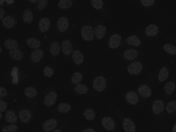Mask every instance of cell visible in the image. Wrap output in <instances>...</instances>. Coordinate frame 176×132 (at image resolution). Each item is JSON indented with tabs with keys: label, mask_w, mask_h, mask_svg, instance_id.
Returning <instances> with one entry per match:
<instances>
[{
	"label": "cell",
	"mask_w": 176,
	"mask_h": 132,
	"mask_svg": "<svg viewBox=\"0 0 176 132\" xmlns=\"http://www.w3.org/2000/svg\"><path fill=\"white\" fill-rule=\"evenodd\" d=\"M2 51V48L1 46H0V52L1 53Z\"/></svg>",
	"instance_id": "obj_55"
},
{
	"label": "cell",
	"mask_w": 176,
	"mask_h": 132,
	"mask_svg": "<svg viewBox=\"0 0 176 132\" xmlns=\"http://www.w3.org/2000/svg\"><path fill=\"white\" fill-rule=\"evenodd\" d=\"M129 45L135 46H139L141 45V42L138 37L135 35L131 36L127 39Z\"/></svg>",
	"instance_id": "obj_28"
},
{
	"label": "cell",
	"mask_w": 176,
	"mask_h": 132,
	"mask_svg": "<svg viewBox=\"0 0 176 132\" xmlns=\"http://www.w3.org/2000/svg\"><path fill=\"white\" fill-rule=\"evenodd\" d=\"M23 19L25 22L27 23H30L33 19V13L29 9L25 10L23 13Z\"/></svg>",
	"instance_id": "obj_31"
},
{
	"label": "cell",
	"mask_w": 176,
	"mask_h": 132,
	"mask_svg": "<svg viewBox=\"0 0 176 132\" xmlns=\"http://www.w3.org/2000/svg\"><path fill=\"white\" fill-rule=\"evenodd\" d=\"M48 3L47 0H40L38 2L37 7L40 10H42L45 8Z\"/></svg>",
	"instance_id": "obj_44"
},
{
	"label": "cell",
	"mask_w": 176,
	"mask_h": 132,
	"mask_svg": "<svg viewBox=\"0 0 176 132\" xmlns=\"http://www.w3.org/2000/svg\"><path fill=\"white\" fill-rule=\"evenodd\" d=\"M175 88V84L173 82H169L164 86L165 93L168 95L171 94L174 92Z\"/></svg>",
	"instance_id": "obj_34"
},
{
	"label": "cell",
	"mask_w": 176,
	"mask_h": 132,
	"mask_svg": "<svg viewBox=\"0 0 176 132\" xmlns=\"http://www.w3.org/2000/svg\"><path fill=\"white\" fill-rule=\"evenodd\" d=\"M3 25L7 29L12 28L15 24L14 18L10 16H7L3 19Z\"/></svg>",
	"instance_id": "obj_18"
},
{
	"label": "cell",
	"mask_w": 176,
	"mask_h": 132,
	"mask_svg": "<svg viewBox=\"0 0 176 132\" xmlns=\"http://www.w3.org/2000/svg\"><path fill=\"white\" fill-rule=\"evenodd\" d=\"M72 58L76 65H80L83 62L84 57L80 51L75 50L72 53Z\"/></svg>",
	"instance_id": "obj_13"
},
{
	"label": "cell",
	"mask_w": 176,
	"mask_h": 132,
	"mask_svg": "<svg viewBox=\"0 0 176 132\" xmlns=\"http://www.w3.org/2000/svg\"><path fill=\"white\" fill-rule=\"evenodd\" d=\"M107 81L104 77L99 76L95 78L93 83L94 89L99 92L104 90L106 87Z\"/></svg>",
	"instance_id": "obj_1"
},
{
	"label": "cell",
	"mask_w": 176,
	"mask_h": 132,
	"mask_svg": "<svg viewBox=\"0 0 176 132\" xmlns=\"http://www.w3.org/2000/svg\"><path fill=\"white\" fill-rule=\"evenodd\" d=\"M83 79L82 74L79 72H76L72 76L71 82L73 85L80 84Z\"/></svg>",
	"instance_id": "obj_35"
},
{
	"label": "cell",
	"mask_w": 176,
	"mask_h": 132,
	"mask_svg": "<svg viewBox=\"0 0 176 132\" xmlns=\"http://www.w3.org/2000/svg\"><path fill=\"white\" fill-rule=\"evenodd\" d=\"M58 124L57 120L55 119L47 120L43 124V130L45 131L50 132L56 128Z\"/></svg>",
	"instance_id": "obj_10"
},
{
	"label": "cell",
	"mask_w": 176,
	"mask_h": 132,
	"mask_svg": "<svg viewBox=\"0 0 176 132\" xmlns=\"http://www.w3.org/2000/svg\"><path fill=\"white\" fill-rule=\"evenodd\" d=\"M101 123L103 127L106 130L110 131L114 130L115 124L114 121L111 117H106L103 118Z\"/></svg>",
	"instance_id": "obj_6"
},
{
	"label": "cell",
	"mask_w": 176,
	"mask_h": 132,
	"mask_svg": "<svg viewBox=\"0 0 176 132\" xmlns=\"http://www.w3.org/2000/svg\"><path fill=\"white\" fill-rule=\"evenodd\" d=\"M5 2V1H0V6H2L3 4V2Z\"/></svg>",
	"instance_id": "obj_53"
},
{
	"label": "cell",
	"mask_w": 176,
	"mask_h": 132,
	"mask_svg": "<svg viewBox=\"0 0 176 132\" xmlns=\"http://www.w3.org/2000/svg\"><path fill=\"white\" fill-rule=\"evenodd\" d=\"M172 132H176V123L173 126V130H172Z\"/></svg>",
	"instance_id": "obj_49"
},
{
	"label": "cell",
	"mask_w": 176,
	"mask_h": 132,
	"mask_svg": "<svg viewBox=\"0 0 176 132\" xmlns=\"http://www.w3.org/2000/svg\"><path fill=\"white\" fill-rule=\"evenodd\" d=\"M52 132H61V131L60 130H55Z\"/></svg>",
	"instance_id": "obj_52"
},
{
	"label": "cell",
	"mask_w": 176,
	"mask_h": 132,
	"mask_svg": "<svg viewBox=\"0 0 176 132\" xmlns=\"http://www.w3.org/2000/svg\"><path fill=\"white\" fill-rule=\"evenodd\" d=\"M19 115L21 121L23 123H28L32 117L30 111L27 109L20 110Z\"/></svg>",
	"instance_id": "obj_11"
},
{
	"label": "cell",
	"mask_w": 176,
	"mask_h": 132,
	"mask_svg": "<svg viewBox=\"0 0 176 132\" xmlns=\"http://www.w3.org/2000/svg\"><path fill=\"white\" fill-rule=\"evenodd\" d=\"M83 132H96V131L92 128H88L86 129Z\"/></svg>",
	"instance_id": "obj_48"
},
{
	"label": "cell",
	"mask_w": 176,
	"mask_h": 132,
	"mask_svg": "<svg viewBox=\"0 0 176 132\" xmlns=\"http://www.w3.org/2000/svg\"><path fill=\"white\" fill-rule=\"evenodd\" d=\"M63 52L64 55L68 56L73 51V47L70 40H66L64 41L62 44Z\"/></svg>",
	"instance_id": "obj_12"
},
{
	"label": "cell",
	"mask_w": 176,
	"mask_h": 132,
	"mask_svg": "<svg viewBox=\"0 0 176 132\" xmlns=\"http://www.w3.org/2000/svg\"><path fill=\"white\" fill-rule=\"evenodd\" d=\"M122 37L118 34H115L110 37L108 41V45L110 48L115 49L120 45Z\"/></svg>",
	"instance_id": "obj_5"
},
{
	"label": "cell",
	"mask_w": 176,
	"mask_h": 132,
	"mask_svg": "<svg viewBox=\"0 0 176 132\" xmlns=\"http://www.w3.org/2000/svg\"><path fill=\"white\" fill-rule=\"evenodd\" d=\"M31 2H32L33 3H36L39 2V1H38V0H32V1H29Z\"/></svg>",
	"instance_id": "obj_51"
},
{
	"label": "cell",
	"mask_w": 176,
	"mask_h": 132,
	"mask_svg": "<svg viewBox=\"0 0 176 132\" xmlns=\"http://www.w3.org/2000/svg\"><path fill=\"white\" fill-rule=\"evenodd\" d=\"M126 98L128 102L131 105H135L139 101L138 97L137 94L133 92L128 93Z\"/></svg>",
	"instance_id": "obj_23"
},
{
	"label": "cell",
	"mask_w": 176,
	"mask_h": 132,
	"mask_svg": "<svg viewBox=\"0 0 176 132\" xmlns=\"http://www.w3.org/2000/svg\"><path fill=\"white\" fill-rule=\"evenodd\" d=\"M5 48L8 50H12L18 49L19 46L18 42L13 39H7L4 43Z\"/></svg>",
	"instance_id": "obj_24"
},
{
	"label": "cell",
	"mask_w": 176,
	"mask_h": 132,
	"mask_svg": "<svg viewBox=\"0 0 176 132\" xmlns=\"http://www.w3.org/2000/svg\"><path fill=\"white\" fill-rule=\"evenodd\" d=\"M91 2L92 6L96 9L99 10L102 8L103 3L102 0H92Z\"/></svg>",
	"instance_id": "obj_41"
},
{
	"label": "cell",
	"mask_w": 176,
	"mask_h": 132,
	"mask_svg": "<svg viewBox=\"0 0 176 132\" xmlns=\"http://www.w3.org/2000/svg\"><path fill=\"white\" fill-rule=\"evenodd\" d=\"M5 120L10 123L15 124L17 121L16 115L12 110L7 111L5 114Z\"/></svg>",
	"instance_id": "obj_22"
},
{
	"label": "cell",
	"mask_w": 176,
	"mask_h": 132,
	"mask_svg": "<svg viewBox=\"0 0 176 132\" xmlns=\"http://www.w3.org/2000/svg\"><path fill=\"white\" fill-rule=\"evenodd\" d=\"M18 68H17L16 67H13L11 73V76H13L12 82L13 84L15 85L18 84Z\"/></svg>",
	"instance_id": "obj_40"
},
{
	"label": "cell",
	"mask_w": 176,
	"mask_h": 132,
	"mask_svg": "<svg viewBox=\"0 0 176 132\" xmlns=\"http://www.w3.org/2000/svg\"><path fill=\"white\" fill-rule=\"evenodd\" d=\"M47 36H46L45 37V38H47Z\"/></svg>",
	"instance_id": "obj_56"
},
{
	"label": "cell",
	"mask_w": 176,
	"mask_h": 132,
	"mask_svg": "<svg viewBox=\"0 0 176 132\" xmlns=\"http://www.w3.org/2000/svg\"><path fill=\"white\" fill-rule=\"evenodd\" d=\"M8 106V104L5 100L0 99V113L5 112Z\"/></svg>",
	"instance_id": "obj_43"
},
{
	"label": "cell",
	"mask_w": 176,
	"mask_h": 132,
	"mask_svg": "<svg viewBox=\"0 0 176 132\" xmlns=\"http://www.w3.org/2000/svg\"><path fill=\"white\" fill-rule=\"evenodd\" d=\"M61 46L59 42H54L51 43L50 51L51 55L53 56H57L59 55L61 51Z\"/></svg>",
	"instance_id": "obj_21"
},
{
	"label": "cell",
	"mask_w": 176,
	"mask_h": 132,
	"mask_svg": "<svg viewBox=\"0 0 176 132\" xmlns=\"http://www.w3.org/2000/svg\"><path fill=\"white\" fill-rule=\"evenodd\" d=\"M164 50L171 55H176V47L170 44H165L163 46Z\"/></svg>",
	"instance_id": "obj_36"
},
{
	"label": "cell",
	"mask_w": 176,
	"mask_h": 132,
	"mask_svg": "<svg viewBox=\"0 0 176 132\" xmlns=\"http://www.w3.org/2000/svg\"><path fill=\"white\" fill-rule=\"evenodd\" d=\"M4 10L2 8H0V20L1 21L4 17Z\"/></svg>",
	"instance_id": "obj_47"
},
{
	"label": "cell",
	"mask_w": 176,
	"mask_h": 132,
	"mask_svg": "<svg viewBox=\"0 0 176 132\" xmlns=\"http://www.w3.org/2000/svg\"><path fill=\"white\" fill-rule=\"evenodd\" d=\"M143 69L142 64L138 61L131 63L127 67L128 72L132 75H138L140 73Z\"/></svg>",
	"instance_id": "obj_3"
},
{
	"label": "cell",
	"mask_w": 176,
	"mask_h": 132,
	"mask_svg": "<svg viewBox=\"0 0 176 132\" xmlns=\"http://www.w3.org/2000/svg\"><path fill=\"white\" fill-rule=\"evenodd\" d=\"M138 55L137 51L134 49L127 50L124 52V58L128 61L133 60L135 59Z\"/></svg>",
	"instance_id": "obj_19"
},
{
	"label": "cell",
	"mask_w": 176,
	"mask_h": 132,
	"mask_svg": "<svg viewBox=\"0 0 176 132\" xmlns=\"http://www.w3.org/2000/svg\"><path fill=\"white\" fill-rule=\"evenodd\" d=\"M169 76V71L167 67H163L160 71L158 74V79L160 82H164L166 80Z\"/></svg>",
	"instance_id": "obj_25"
},
{
	"label": "cell",
	"mask_w": 176,
	"mask_h": 132,
	"mask_svg": "<svg viewBox=\"0 0 176 132\" xmlns=\"http://www.w3.org/2000/svg\"><path fill=\"white\" fill-rule=\"evenodd\" d=\"M71 110L70 105L67 103H62L58 107V110L60 113L65 114L69 112Z\"/></svg>",
	"instance_id": "obj_33"
},
{
	"label": "cell",
	"mask_w": 176,
	"mask_h": 132,
	"mask_svg": "<svg viewBox=\"0 0 176 132\" xmlns=\"http://www.w3.org/2000/svg\"><path fill=\"white\" fill-rule=\"evenodd\" d=\"M44 53L43 51L40 49H37L31 54L30 59L34 63H38L43 58Z\"/></svg>",
	"instance_id": "obj_15"
},
{
	"label": "cell",
	"mask_w": 176,
	"mask_h": 132,
	"mask_svg": "<svg viewBox=\"0 0 176 132\" xmlns=\"http://www.w3.org/2000/svg\"><path fill=\"white\" fill-rule=\"evenodd\" d=\"M74 90L75 92L78 94H85L88 92V88L85 85L80 83L75 86Z\"/></svg>",
	"instance_id": "obj_29"
},
{
	"label": "cell",
	"mask_w": 176,
	"mask_h": 132,
	"mask_svg": "<svg viewBox=\"0 0 176 132\" xmlns=\"http://www.w3.org/2000/svg\"><path fill=\"white\" fill-rule=\"evenodd\" d=\"M9 54L13 59L17 61L22 60L23 56V53L18 49L10 50Z\"/></svg>",
	"instance_id": "obj_27"
},
{
	"label": "cell",
	"mask_w": 176,
	"mask_h": 132,
	"mask_svg": "<svg viewBox=\"0 0 176 132\" xmlns=\"http://www.w3.org/2000/svg\"><path fill=\"white\" fill-rule=\"evenodd\" d=\"M141 2L143 5L144 6L149 7L153 4L154 3V0H150V1H147V0H141Z\"/></svg>",
	"instance_id": "obj_45"
},
{
	"label": "cell",
	"mask_w": 176,
	"mask_h": 132,
	"mask_svg": "<svg viewBox=\"0 0 176 132\" xmlns=\"http://www.w3.org/2000/svg\"><path fill=\"white\" fill-rule=\"evenodd\" d=\"M18 127L15 124H11L6 126L3 128V132H16Z\"/></svg>",
	"instance_id": "obj_39"
},
{
	"label": "cell",
	"mask_w": 176,
	"mask_h": 132,
	"mask_svg": "<svg viewBox=\"0 0 176 132\" xmlns=\"http://www.w3.org/2000/svg\"><path fill=\"white\" fill-rule=\"evenodd\" d=\"M83 115L86 120L88 121H93L95 119L96 114L92 109L88 108L84 111Z\"/></svg>",
	"instance_id": "obj_32"
},
{
	"label": "cell",
	"mask_w": 176,
	"mask_h": 132,
	"mask_svg": "<svg viewBox=\"0 0 176 132\" xmlns=\"http://www.w3.org/2000/svg\"><path fill=\"white\" fill-rule=\"evenodd\" d=\"M73 3L71 0H60L58 3V5L62 9H67L71 7Z\"/></svg>",
	"instance_id": "obj_37"
},
{
	"label": "cell",
	"mask_w": 176,
	"mask_h": 132,
	"mask_svg": "<svg viewBox=\"0 0 176 132\" xmlns=\"http://www.w3.org/2000/svg\"><path fill=\"white\" fill-rule=\"evenodd\" d=\"M26 42L30 48L33 49L39 48L41 45V42L39 39L33 38L28 39Z\"/></svg>",
	"instance_id": "obj_20"
},
{
	"label": "cell",
	"mask_w": 176,
	"mask_h": 132,
	"mask_svg": "<svg viewBox=\"0 0 176 132\" xmlns=\"http://www.w3.org/2000/svg\"><path fill=\"white\" fill-rule=\"evenodd\" d=\"M123 126L126 132H135L136 126L135 124L131 120L126 118L123 120Z\"/></svg>",
	"instance_id": "obj_8"
},
{
	"label": "cell",
	"mask_w": 176,
	"mask_h": 132,
	"mask_svg": "<svg viewBox=\"0 0 176 132\" xmlns=\"http://www.w3.org/2000/svg\"><path fill=\"white\" fill-rule=\"evenodd\" d=\"M106 32V29L104 26L99 25L97 26L94 30L96 38L98 40L101 39L104 37Z\"/></svg>",
	"instance_id": "obj_16"
},
{
	"label": "cell",
	"mask_w": 176,
	"mask_h": 132,
	"mask_svg": "<svg viewBox=\"0 0 176 132\" xmlns=\"http://www.w3.org/2000/svg\"><path fill=\"white\" fill-rule=\"evenodd\" d=\"M8 92L5 88L1 87H0V97L2 98L6 96Z\"/></svg>",
	"instance_id": "obj_46"
},
{
	"label": "cell",
	"mask_w": 176,
	"mask_h": 132,
	"mask_svg": "<svg viewBox=\"0 0 176 132\" xmlns=\"http://www.w3.org/2000/svg\"><path fill=\"white\" fill-rule=\"evenodd\" d=\"M94 32L91 26L86 25L83 27L81 35L83 39L86 41H92L94 39Z\"/></svg>",
	"instance_id": "obj_2"
},
{
	"label": "cell",
	"mask_w": 176,
	"mask_h": 132,
	"mask_svg": "<svg viewBox=\"0 0 176 132\" xmlns=\"http://www.w3.org/2000/svg\"><path fill=\"white\" fill-rule=\"evenodd\" d=\"M158 27L154 24H151L148 26L146 28V32L147 36H155L158 33Z\"/></svg>",
	"instance_id": "obj_26"
},
{
	"label": "cell",
	"mask_w": 176,
	"mask_h": 132,
	"mask_svg": "<svg viewBox=\"0 0 176 132\" xmlns=\"http://www.w3.org/2000/svg\"><path fill=\"white\" fill-rule=\"evenodd\" d=\"M58 95L54 91H51L44 97L43 102L45 105L50 107L56 103Z\"/></svg>",
	"instance_id": "obj_4"
},
{
	"label": "cell",
	"mask_w": 176,
	"mask_h": 132,
	"mask_svg": "<svg viewBox=\"0 0 176 132\" xmlns=\"http://www.w3.org/2000/svg\"><path fill=\"white\" fill-rule=\"evenodd\" d=\"M138 91L140 95L143 97L148 98L151 96L152 95L151 90L146 85L140 86L138 89Z\"/></svg>",
	"instance_id": "obj_17"
},
{
	"label": "cell",
	"mask_w": 176,
	"mask_h": 132,
	"mask_svg": "<svg viewBox=\"0 0 176 132\" xmlns=\"http://www.w3.org/2000/svg\"><path fill=\"white\" fill-rule=\"evenodd\" d=\"M14 1H6V2L8 4H13Z\"/></svg>",
	"instance_id": "obj_50"
},
{
	"label": "cell",
	"mask_w": 176,
	"mask_h": 132,
	"mask_svg": "<svg viewBox=\"0 0 176 132\" xmlns=\"http://www.w3.org/2000/svg\"><path fill=\"white\" fill-rule=\"evenodd\" d=\"M69 26L68 19L65 17H61L57 22V27L59 31L62 32L66 31Z\"/></svg>",
	"instance_id": "obj_7"
},
{
	"label": "cell",
	"mask_w": 176,
	"mask_h": 132,
	"mask_svg": "<svg viewBox=\"0 0 176 132\" xmlns=\"http://www.w3.org/2000/svg\"><path fill=\"white\" fill-rule=\"evenodd\" d=\"M166 110L168 114H172L176 110V101H172L167 105Z\"/></svg>",
	"instance_id": "obj_38"
},
{
	"label": "cell",
	"mask_w": 176,
	"mask_h": 132,
	"mask_svg": "<svg viewBox=\"0 0 176 132\" xmlns=\"http://www.w3.org/2000/svg\"><path fill=\"white\" fill-rule=\"evenodd\" d=\"M24 93L26 97L31 98L37 96L38 91L35 87H29L26 88L24 91Z\"/></svg>",
	"instance_id": "obj_30"
},
{
	"label": "cell",
	"mask_w": 176,
	"mask_h": 132,
	"mask_svg": "<svg viewBox=\"0 0 176 132\" xmlns=\"http://www.w3.org/2000/svg\"><path fill=\"white\" fill-rule=\"evenodd\" d=\"M3 116L2 113H0V120H1L3 118Z\"/></svg>",
	"instance_id": "obj_54"
},
{
	"label": "cell",
	"mask_w": 176,
	"mask_h": 132,
	"mask_svg": "<svg viewBox=\"0 0 176 132\" xmlns=\"http://www.w3.org/2000/svg\"><path fill=\"white\" fill-rule=\"evenodd\" d=\"M153 113L156 115L161 114L164 109V103L160 100H157L154 101L153 105Z\"/></svg>",
	"instance_id": "obj_9"
},
{
	"label": "cell",
	"mask_w": 176,
	"mask_h": 132,
	"mask_svg": "<svg viewBox=\"0 0 176 132\" xmlns=\"http://www.w3.org/2000/svg\"><path fill=\"white\" fill-rule=\"evenodd\" d=\"M51 22L49 18H44L41 19L39 22V28L42 33L47 32L50 27Z\"/></svg>",
	"instance_id": "obj_14"
},
{
	"label": "cell",
	"mask_w": 176,
	"mask_h": 132,
	"mask_svg": "<svg viewBox=\"0 0 176 132\" xmlns=\"http://www.w3.org/2000/svg\"><path fill=\"white\" fill-rule=\"evenodd\" d=\"M43 73L45 76L50 78L53 75L54 72L50 67L47 66L43 70Z\"/></svg>",
	"instance_id": "obj_42"
}]
</instances>
